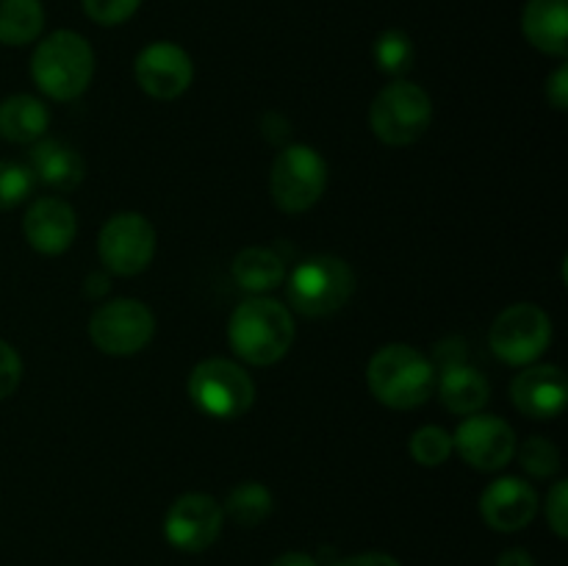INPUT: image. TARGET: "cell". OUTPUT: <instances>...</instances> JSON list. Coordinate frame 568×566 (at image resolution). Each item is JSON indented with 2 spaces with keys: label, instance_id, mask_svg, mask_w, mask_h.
I'll use <instances>...</instances> for the list:
<instances>
[{
  "label": "cell",
  "instance_id": "1",
  "mask_svg": "<svg viewBox=\"0 0 568 566\" xmlns=\"http://www.w3.org/2000/svg\"><path fill=\"white\" fill-rule=\"evenodd\" d=\"M227 342L233 353L253 366H272L288 353L294 342V316L272 297L244 300L227 322Z\"/></svg>",
  "mask_w": 568,
  "mask_h": 566
},
{
  "label": "cell",
  "instance_id": "2",
  "mask_svg": "<svg viewBox=\"0 0 568 566\" xmlns=\"http://www.w3.org/2000/svg\"><path fill=\"white\" fill-rule=\"evenodd\" d=\"M366 383L383 405L410 411L425 405L436 392V366L410 344H386L369 358Z\"/></svg>",
  "mask_w": 568,
  "mask_h": 566
},
{
  "label": "cell",
  "instance_id": "3",
  "mask_svg": "<svg viewBox=\"0 0 568 566\" xmlns=\"http://www.w3.org/2000/svg\"><path fill=\"white\" fill-rule=\"evenodd\" d=\"M94 75L92 44L75 31H53L31 55V78L48 98L75 100Z\"/></svg>",
  "mask_w": 568,
  "mask_h": 566
},
{
  "label": "cell",
  "instance_id": "4",
  "mask_svg": "<svg viewBox=\"0 0 568 566\" xmlns=\"http://www.w3.org/2000/svg\"><path fill=\"white\" fill-rule=\"evenodd\" d=\"M355 292V272L347 261L336 255H314L294 266L286 283L288 303L297 314L320 320L347 305Z\"/></svg>",
  "mask_w": 568,
  "mask_h": 566
},
{
  "label": "cell",
  "instance_id": "5",
  "mask_svg": "<svg viewBox=\"0 0 568 566\" xmlns=\"http://www.w3.org/2000/svg\"><path fill=\"white\" fill-rule=\"evenodd\" d=\"M433 120L430 94L410 81H394L381 89L369 105L372 133L383 144L392 148H408L419 142Z\"/></svg>",
  "mask_w": 568,
  "mask_h": 566
},
{
  "label": "cell",
  "instance_id": "6",
  "mask_svg": "<svg viewBox=\"0 0 568 566\" xmlns=\"http://www.w3.org/2000/svg\"><path fill=\"white\" fill-rule=\"evenodd\" d=\"M189 400L214 420H236L255 403V383L236 361L205 358L189 375Z\"/></svg>",
  "mask_w": 568,
  "mask_h": 566
},
{
  "label": "cell",
  "instance_id": "7",
  "mask_svg": "<svg viewBox=\"0 0 568 566\" xmlns=\"http://www.w3.org/2000/svg\"><path fill=\"white\" fill-rule=\"evenodd\" d=\"M270 186L277 209L286 214H303L325 194V159L308 144H288L275 155Z\"/></svg>",
  "mask_w": 568,
  "mask_h": 566
},
{
  "label": "cell",
  "instance_id": "8",
  "mask_svg": "<svg viewBox=\"0 0 568 566\" xmlns=\"http://www.w3.org/2000/svg\"><path fill=\"white\" fill-rule=\"evenodd\" d=\"M549 342H552V320L536 303L508 305L488 331L494 355L510 366H527L541 358Z\"/></svg>",
  "mask_w": 568,
  "mask_h": 566
},
{
  "label": "cell",
  "instance_id": "9",
  "mask_svg": "<svg viewBox=\"0 0 568 566\" xmlns=\"http://www.w3.org/2000/svg\"><path fill=\"white\" fill-rule=\"evenodd\" d=\"M155 333V316L133 297L111 300L100 305L89 320V336L105 355H133L150 344Z\"/></svg>",
  "mask_w": 568,
  "mask_h": 566
},
{
  "label": "cell",
  "instance_id": "10",
  "mask_svg": "<svg viewBox=\"0 0 568 566\" xmlns=\"http://www.w3.org/2000/svg\"><path fill=\"white\" fill-rule=\"evenodd\" d=\"M98 253L105 270L131 277L150 266L155 255V228L136 211L114 214L98 236Z\"/></svg>",
  "mask_w": 568,
  "mask_h": 566
},
{
  "label": "cell",
  "instance_id": "11",
  "mask_svg": "<svg viewBox=\"0 0 568 566\" xmlns=\"http://www.w3.org/2000/svg\"><path fill=\"white\" fill-rule=\"evenodd\" d=\"M225 511L211 494L189 492L170 505L164 519V536L181 553H203L220 538Z\"/></svg>",
  "mask_w": 568,
  "mask_h": 566
},
{
  "label": "cell",
  "instance_id": "12",
  "mask_svg": "<svg viewBox=\"0 0 568 566\" xmlns=\"http://www.w3.org/2000/svg\"><path fill=\"white\" fill-rule=\"evenodd\" d=\"M453 449L480 472H497L516 455V433L505 420L494 414H469L453 436Z\"/></svg>",
  "mask_w": 568,
  "mask_h": 566
},
{
  "label": "cell",
  "instance_id": "13",
  "mask_svg": "<svg viewBox=\"0 0 568 566\" xmlns=\"http://www.w3.org/2000/svg\"><path fill=\"white\" fill-rule=\"evenodd\" d=\"M136 81L144 94L155 100H175L192 87L194 64L175 42H153L136 55Z\"/></svg>",
  "mask_w": 568,
  "mask_h": 566
},
{
  "label": "cell",
  "instance_id": "14",
  "mask_svg": "<svg viewBox=\"0 0 568 566\" xmlns=\"http://www.w3.org/2000/svg\"><path fill=\"white\" fill-rule=\"evenodd\" d=\"M538 514V494L521 477H499L480 494V516L491 530L516 533Z\"/></svg>",
  "mask_w": 568,
  "mask_h": 566
},
{
  "label": "cell",
  "instance_id": "15",
  "mask_svg": "<svg viewBox=\"0 0 568 566\" xmlns=\"http://www.w3.org/2000/svg\"><path fill=\"white\" fill-rule=\"evenodd\" d=\"M510 400L516 408L532 420H555L564 414L568 400V383L560 366L538 364L527 366L510 383Z\"/></svg>",
  "mask_w": 568,
  "mask_h": 566
},
{
  "label": "cell",
  "instance_id": "16",
  "mask_svg": "<svg viewBox=\"0 0 568 566\" xmlns=\"http://www.w3.org/2000/svg\"><path fill=\"white\" fill-rule=\"evenodd\" d=\"M28 244L42 255H61L78 233V216L61 198H39L22 220Z\"/></svg>",
  "mask_w": 568,
  "mask_h": 566
},
{
  "label": "cell",
  "instance_id": "17",
  "mask_svg": "<svg viewBox=\"0 0 568 566\" xmlns=\"http://www.w3.org/2000/svg\"><path fill=\"white\" fill-rule=\"evenodd\" d=\"M28 170L44 186L72 192L87 175V161L64 139H39L28 153Z\"/></svg>",
  "mask_w": 568,
  "mask_h": 566
},
{
  "label": "cell",
  "instance_id": "18",
  "mask_svg": "<svg viewBox=\"0 0 568 566\" xmlns=\"http://www.w3.org/2000/svg\"><path fill=\"white\" fill-rule=\"evenodd\" d=\"M521 31L536 50L566 59L568 0H527L521 11Z\"/></svg>",
  "mask_w": 568,
  "mask_h": 566
},
{
  "label": "cell",
  "instance_id": "19",
  "mask_svg": "<svg viewBox=\"0 0 568 566\" xmlns=\"http://www.w3.org/2000/svg\"><path fill=\"white\" fill-rule=\"evenodd\" d=\"M436 386L444 408L460 416L477 414L491 394L486 375L477 372L475 366H466L464 361L444 366L442 375H436Z\"/></svg>",
  "mask_w": 568,
  "mask_h": 566
},
{
  "label": "cell",
  "instance_id": "20",
  "mask_svg": "<svg viewBox=\"0 0 568 566\" xmlns=\"http://www.w3.org/2000/svg\"><path fill=\"white\" fill-rule=\"evenodd\" d=\"M50 114L42 100L31 94H11L0 103V137L14 144H33L44 137Z\"/></svg>",
  "mask_w": 568,
  "mask_h": 566
},
{
  "label": "cell",
  "instance_id": "21",
  "mask_svg": "<svg viewBox=\"0 0 568 566\" xmlns=\"http://www.w3.org/2000/svg\"><path fill=\"white\" fill-rule=\"evenodd\" d=\"M233 277L247 292L261 294L272 292L286 277V266L283 259L270 247H244L242 253L233 259Z\"/></svg>",
  "mask_w": 568,
  "mask_h": 566
},
{
  "label": "cell",
  "instance_id": "22",
  "mask_svg": "<svg viewBox=\"0 0 568 566\" xmlns=\"http://www.w3.org/2000/svg\"><path fill=\"white\" fill-rule=\"evenodd\" d=\"M44 9L39 0H0V42L28 44L42 33Z\"/></svg>",
  "mask_w": 568,
  "mask_h": 566
},
{
  "label": "cell",
  "instance_id": "23",
  "mask_svg": "<svg viewBox=\"0 0 568 566\" xmlns=\"http://www.w3.org/2000/svg\"><path fill=\"white\" fill-rule=\"evenodd\" d=\"M225 516H231L242 527H258L272 514V492L264 483L244 481L227 494Z\"/></svg>",
  "mask_w": 568,
  "mask_h": 566
},
{
  "label": "cell",
  "instance_id": "24",
  "mask_svg": "<svg viewBox=\"0 0 568 566\" xmlns=\"http://www.w3.org/2000/svg\"><path fill=\"white\" fill-rule=\"evenodd\" d=\"M375 61L386 75H403L414 64V42L408 33L388 28L375 42Z\"/></svg>",
  "mask_w": 568,
  "mask_h": 566
},
{
  "label": "cell",
  "instance_id": "25",
  "mask_svg": "<svg viewBox=\"0 0 568 566\" xmlns=\"http://www.w3.org/2000/svg\"><path fill=\"white\" fill-rule=\"evenodd\" d=\"M408 453L422 466H442L453 455V436L438 425H425L410 436Z\"/></svg>",
  "mask_w": 568,
  "mask_h": 566
},
{
  "label": "cell",
  "instance_id": "26",
  "mask_svg": "<svg viewBox=\"0 0 568 566\" xmlns=\"http://www.w3.org/2000/svg\"><path fill=\"white\" fill-rule=\"evenodd\" d=\"M519 464L532 477H552L560 469V449L549 438L530 436L519 449Z\"/></svg>",
  "mask_w": 568,
  "mask_h": 566
},
{
  "label": "cell",
  "instance_id": "27",
  "mask_svg": "<svg viewBox=\"0 0 568 566\" xmlns=\"http://www.w3.org/2000/svg\"><path fill=\"white\" fill-rule=\"evenodd\" d=\"M33 181L37 178L31 175L28 164H20V161H0V211H11L22 200H28Z\"/></svg>",
  "mask_w": 568,
  "mask_h": 566
},
{
  "label": "cell",
  "instance_id": "28",
  "mask_svg": "<svg viewBox=\"0 0 568 566\" xmlns=\"http://www.w3.org/2000/svg\"><path fill=\"white\" fill-rule=\"evenodd\" d=\"M81 3L89 20L100 22V26H120L136 14L142 0H81Z\"/></svg>",
  "mask_w": 568,
  "mask_h": 566
},
{
  "label": "cell",
  "instance_id": "29",
  "mask_svg": "<svg viewBox=\"0 0 568 566\" xmlns=\"http://www.w3.org/2000/svg\"><path fill=\"white\" fill-rule=\"evenodd\" d=\"M22 377V358L9 342L0 338V400H6L9 394L17 392Z\"/></svg>",
  "mask_w": 568,
  "mask_h": 566
},
{
  "label": "cell",
  "instance_id": "30",
  "mask_svg": "<svg viewBox=\"0 0 568 566\" xmlns=\"http://www.w3.org/2000/svg\"><path fill=\"white\" fill-rule=\"evenodd\" d=\"M547 522L555 530V536L566 538L568 536V483L558 481L552 486V492L547 494Z\"/></svg>",
  "mask_w": 568,
  "mask_h": 566
},
{
  "label": "cell",
  "instance_id": "31",
  "mask_svg": "<svg viewBox=\"0 0 568 566\" xmlns=\"http://www.w3.org/2000/svg\"><path fill=\"white\" fill-rule=\"evenodd\" d=\"M547 100L558 111L568 109V67L560 64L558 70L552 72V78L547 81Z\"/></svg>",
  "mask_w": 568,
  "mask_h": 566
},
{
  "label": "cell",
  "instance_id": "32",
  "mask_svg": "<svg viewBox=\"0 0 568 566\" xmlns=\"http://www.w3.org/2000/svg\"><path fill=\"white\" fill-rule=\"evenodd\" d=\"M336 566H399V560L386 553H361L353 555V558H344L342 564Z\"/></svg>",
  "mask_w": 568,
  "mask_h": 566
},
{
  "label": "cell",
  "instance_id": "33",
  "mask_svg": "<svg viewBox=\"0 0 568 566\" xmlns=\"http://www.w3.org/2000/svg\"><path fill=\"white\" fill-rule=\"evenodd\" d=\"M497 566H536V560L525 549H508V553L499 555Z\"/></svg>",
  "mask_w": 568,
  "mask_h": 566
},
{
  "label": "cell",
  "instance_id": "34",
  "mask_svg": "<svg viewBox=\"0 0 568 566\" xmlns=\"http://www.w3.org/2000/svg\"><path fill=\"white\" fill-rule=\"evenodd\" d=\"M270 566H320V564H316V558H311L308 553H286L281 555V558L272 560Z\"/></svg>",
  "mask_w": 568,
  "mask_h": 566
}]
</instances>
